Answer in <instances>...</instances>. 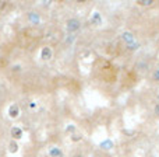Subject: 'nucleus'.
I'll list each match as a JSON object with an SVG mask.
<instances>
[{"label": "nucleus", "mask_w": 159, "mask_h": 157, "mask_svg": "<svg viewBox=\"0 0 159 157\" xmlns=\"http://www.w3.org/2000/svg\"><path fill=\"white\" fill-rule=\"evenodd\" d=\"M155 114L159 115V104H157V107H155Z\"/></svg>", "instance_id": "nucleus-16"}, {"label": "nucleus", "mask_w": 159, "mask_h": 157, "mask_svg": "<svg viewBox=\"0 0 159 157\" xmlns=\"http://www.w3.org/2000/svg\"><path fill=\"white\" fill-rule=\"evenodd\" d=\"M154 79L157 80V81H159V69L155 70V73H154Z\"/></svg>", "instance_id": "nucleus-15"}, {"label": "nucleus", "mask_w": 159, "mask_h": 157, "mask_svg": "<svg viewBox=\"0 0 159 157\" xmlns=\"http://www.w3.org/2000/svg\"><path fill=\"white\" fill-rule=\"evenodd\" d=\"M21 69V66H20V65H17V66H13V70H20Z\"/></svg>", "instance_id": "nucleus-17"}, {"label": "nucleus", "mask_w": 159, "mask_h": 157, "mask_svg": "<svg viewBox=\"0 0 159 157\" xmlns=\"http://www.w3.org/2000/svg\"><path fill=\"white\" fill-rule=\"evenodd\" d=\"M80 27H81V22L78 18H69L66 22V28L69 32H75L80 30Z\"/></svg>", "instance_id": "nucleus-1"}, {"label": "nucleus", "mask_w": 159, "mask_h": 157, "mask_svg": "<svg viewBox=\"0 0 159 157\" xmlns=\"http://www.w3.org/2000/svg\"><path fill=\"white\" fill-rule=\"evenodd\" d=\"M138 47H140V44H138V42H131V44H129V47H127V48H129L130 51H135Z\"/></svg>", "instance_id": "nucleus-11"}, {"label": "nucleus", "mask_w": 159, "mask_h": 157, "mask_svg": "<svg viewBox=\"0 0 159 157\" xmlns=\"http://www.w3.org/2000/svg\"><path fill=\"white\" fill-rule=\"evenodd\" d=\"M28 20H30V21H32V22H38L39 21V16H38V14H35V13H31L30 16H28Z\"/></svg>", "instance_id": "nucleus-10"}, {"label": "nucleus", "mask_w": 159, "mask_h": 157, "mask_svg": "<svg viewBox=\"0 0 159 157\" xmlns=\"http://www.w3.org/2000/svg\"><path fill=\"white\" fill-rule=\"evenodd\" d=\"M49 156L50 157H64V153L61 152V149L53 146V147H50L49 149Z\"/></svg>", "instance_id": "nucleus-5"}, {"label": "nucleus", "mask_w": 159, "mask_h": 157, "mask_svg": "<svg viewBox=\"0 0 159 157\" xmlns=\"http://www.w3.org/2000/svg\"><path fill=\"white\" fill-rule=\"evenodd\" d=\"M92 24H96V25H101L102 24V16L98 13V11H95V13L92 14Z\"/></svg>", "instance_id": "nucleus-8"}, {"label": "nucleus", "mask_w": 159, "mask_h": 157, "mask_svg": "<svg viewBox=\"0 0 159 157\" xmlns=\"http://www.w3.org/2000/svg\"><path fill=\"white\" fill-rule=\"evenodd\" d=\"M99 146H101L103 150H110L113 146H115V145H113V142L110 140V139H106V140H103L101 145H99Z\"/></svg>", "instance_id": "nucleus-7"}, {"label": "nucleus", "mask_w": 159, "mask_h": 157, "mask_svg": "<svg viewBox=\"0 0 159 157\" xmlns=\"http://www.w3.org/2000/svg\"><path fill=\"white\" fill-rule=\"evenodd\" d=\"M138 4L140 6H151L152 2L151 0H143V2H138Z\"/></svg>", "instance_id": "nucleus-12"}, {"label": "nucleus", "mask_w": 159, "mask_h": 157, "mask_svg": "<svg viewBox=\"0 0 159 157\" xmlns=\"http://www.w3.org/2000/svg\"><path fill=\"white\" fill-rule=\"evenodd\" d=\"M66 130H67V132H74V130H75V126H74V125H69V126L66 128Z\"/></svg>", "instance_id": "nucleus-14"}, {"label": "nucleus", "mask_w": 159, "mask_h": 157, "mask_svg": "<svg viewBox=\"0 0 159 157\" xmlns=\"http://www.w3.org/2000/svg\"><path fill=\"white\" fill-rule=\"evenodd\" d=\"M74 157H82L81 155H77V156H74Z\"/></svg>", "instance_id": "nucleus-18"}, {"label": "nucleus", "mask_w": 159, "mask_h": 157, "mask_svg": "<svg viewBox=\"0 0 159 157\" xmlns=\"http://www.w3.org/2000/svg\"><path fill=\"white\" fill-rule=\"evenodd\" d=\"M52 56H53V52H52V49H50L49 47L42 48V51H41V58L43 59V61H50V59H52Z\"/></svg>", "instance_id": "nucleus-3"}, {"label": "nucleus", "mask_w": 159, "mask_h": 157, "mask_svg": "<svg viewBox=\"0 0 159 157\" xmlns=\"http://www.w3.org/2000/svg\"><path fill=\"white\" fill-rule=\"evenodd\" d=\"M81 135H71V140L73 142H80V140H81Z\"/></svg>", "instance_id": "nucleus-13"}, {"label": "nucleus", "mask_w": 159, "mask_h": 157, "mask_svg": "<svg viewBox=\"0 0 159 157\" xmlns=\"http://www.w3.org/2000/svg\"><path fill=\"white\" fill-rule=\"evenodd\" d=\"M8 115H10V118H13V119L18 118V115H20V107L18 105L11 104L10 108H8Z\"/></svg>", "instance_id": "nucleus-2"}, {"label": "nucleus", "mask_w": 159, "mask_h": 157, "mask_svg": "<svg viewBox=\"0 0 159 157\" xmlns=\"http://www.w3.org/2000/svg\"><path fill=\"white\" fill-rule=\"evenodd\" d=\"M10 133H11V138L17 139V140L22 138V129H21V128H18V126H13V128H11Z\"/></svg>", "instance_id": "nucleus-4"}, {"label": "nucleus", "mask_w": 159, "mask_h": 157, "mask_svg": "<svg viewBox=\"0 0 159 157\" xmlns=\"http://www.w3.org/2000/svg\"><path fill=\"white\" fill-rule=\"evenodd\" d=\"M18 149H20L18 143H17L16 140H11V142H10V145H8V152L13 153V155H14V153L18 152Z\"/></svg>", "instance_id": "nucleus-9"}, {"label": "nucleus", "mask_w": 159, "mask_h": 157, "mask_svg": "<svg viewBox=\"0 0 159 157\" xmlns=\"http://www.w3.org/2000/svg\"><path fill=\"white\" fill-rule=\"evenodd\" d=\"M123 39L127 42V45L131 44V42H134V35H133V32H130V31H126V32H123Z\"/></svg>", "instance_id": "nucleus-6"}]
</instances>
